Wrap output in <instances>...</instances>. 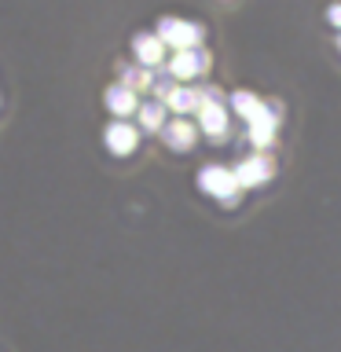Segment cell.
<instances>
[{
  "label": "cell",
  "mask_w": 341,
  "mask_h": 352,
  "mask_svg": "<svg viewBox=\"0 0 341 352\" xmlns=\"http://www.w3.org/2000/svg\"><path fill=\"white\" fill-rule=\"evenodd\" d=\"M198 191L217 198L220 206H235L242 187L235 180V169H228V165H202V169H198Z\"/></svg>",
  "instance_id": "6da1fadb"
},
{
  "label": "cell",
  "mask_w": 341,
  "mask_h": 352,
  "mask_svg": "<svg viewBox=\"0 0 341 352\" xmlns=\"http://www.w3.org/2000/svg\"><path fill=\"white\" fill-rule=\"evenodd\" d=\"M162 37L165 48H176V52H187V48H198L206 37V30L198 26V22H187V19H176V15H165L158 19V30H154Z\"/></svg>",
  "instance_id": "7a4b0ae2"
},
{
  "label": "cell",
  "mask_w": 341,
  "mask_h": 352,
  "mask_svg": "<svg viewBox=\"0 0 341 352\" xmlns=\"http://www.w3.org/2000/svg\"><path fill=\"white\" fill-rule=\"evenodd\" d=\"M209 66H213L209 52H202V48H187V52H176L165 70H169L176 81H195V77H202Z\"/></svg>",
  "instance_id": "3957f363"
},
{
  "label": "cell",
  "mask_w": 341,
  "mask_h": 352,
  "mask_svg": "<svg viewBox=\"0 0 341 352\" xmlns=\"http://www.w3.org/2000/svg\"><path fill=\"white\" fill-rule=\"evenodd\" d=\"M272 173H275V162H272V154H250V158H242L235 165V180L239 187L246 191V187H261V184H268L272 180Z\"/></svg>",
  "instance_id": "277c9868"
},
{
  "label": "cell",
  "mask_w": 341,
  "mask_h": 352,
  "mask_svg": "<svg viewBox=\"0 0 341 352\" xmlns=\"http://www.w3.org/2000/svg\"><path fill=\"white\" fill-rule=\"evenodd\" d=\"M103 143L114 158H129V154L140 147V129L132 125V121H110L103 129Z\"/></svg>",
  "instance_id": "5b68a950"
},
{
  "label": "cell",
  "mask_w": 341,
  "mask_h": 352,
  "mask_svg": "<svg viewBox=\"0 0 341 352\" xmlns=\"http://www.w3.org/2000/svg\"><path fill=\"white\" fill-rule=\"evenodd\" d=\"M162 140H165V147H169V151L184 154V151L195 147L198 125H195L191 118H169V121H165V129H162Z\"/></svg>",
  "instance_id": "8992f818"
},
{
  "label": "cell",
  "mask_w": 341,
  "mask_h": 352,
  "mask_svg": "<svg viewBox=\"0 0 341 352\" xmlns=\"http://www.w3.org/2000/svg\"><path fill=\"white\" fill-rule=\"evenodd\" d=\"M103 103H107L110 114H114V121H129L140 110V96L132 92L129 85H110L103 92Z\"/></svg>",
  "instance_id": "52a82bcc"
},
{
  "label": "cell",
  "mask_w": 341,
  "mask_h": 352,
  "mask_svg": "<svg viewBox=\"0 0 341 352\" xmlns=\"http://www.w3.org/2000/svg\"><path fill=\"white\" fill-rule=\"evenodd\" d=\"M132 55H136L140 66H147V70H158L165 63V44L158 33H136L132 37Z\"/></svg>",
  "instance_id": "ba28073f"
},
{
  "label": "cell",
  "mask_w": 341,
  "mask_h": 352,
  "mask_svg": "<svg viewBox=\"0 0 341 352\" xmlns=\"http://www.w3.org/2000/svg\"><path fill=\"white\" fill-rule=\"evenodd\" d=\"M198 129H202L206 136H213V140H224L228 129H231L228 107L224 103H202L198 107Z\"/></svg>",
  "instance_id": "9c48e42d"
},
{
  "label": "cell",
  "mask_w": 341,
  "mask_h": 352,
  "mask_svg": "<svg viewBox=\"0 0 341 352\" xmlns=\"http://www.w3.org/2000/svg\"><path fill=\"white\" fill-rule=\"evenodd\" d=\"M165 107L173 110L176 118H184V114H198V107H202V92L191 85H176L169 96H165Z\"/></svg>",
  "instance_id": "30bf717a"
},
{
  "label": "cell",
  "mask_w": 341,
  "mask_h": 352,
  "mask_svg": "<svg viewBox=\"0 0 341 352\" xmlns=\"http://www.w3.org/2000/svg\"><path fill=\"white\" fill-rule=\"evenodd\" d=\"M165 114H169V107H165L162 99H147V103H140V110H136L140 129H143V132H162L165 121H169Z\"/></svg>",
  "instance_id": "8fae6325"
},
{
  "label": "cell",
  "mask_w": 341,
  "mask_h": 352,
  "mask_svg": "<svg viewBox=\"0 0 341 352\" xmlns=\"http://www.w3.org/2000/svg\"><path fill=\"white\" fill-rule=\"evenodd\" d=\"M231 110L250 125V121H257L264 114V99L253 96V92H231Z\"/></svg>",
  "instance_id": "7c38bea8"
},
{
  "label": "cell",
  "mask_w": 341,
  "mask_h": 352,
  "mask_svg": "<svg viewBox=\"0 0 341 352\" xmlns=\"http://www.w3.org/2000/svg\"><path fill=\"white\" fill-rule=\"evenodd\" d=\"M327 19H330V26L341 33V4H330V8H327Z\"/></svg>",
  "instance_id": "4fadbf2b"
},
{
  "label": "cell",
  "mask_w": 341,
  "mask_h": 352,
  "mask_svg": "<svg viewBox=\"0 0 341 352\" xmlns=\"http://www.w3.org/2000/svg\"><path fill=\"white\" fill-rule=\"evenodd\" d=\"M338 44H341V33H338Z\"/></svg>",
  "instance_id": "5bb4252c"
}]
</instances>
